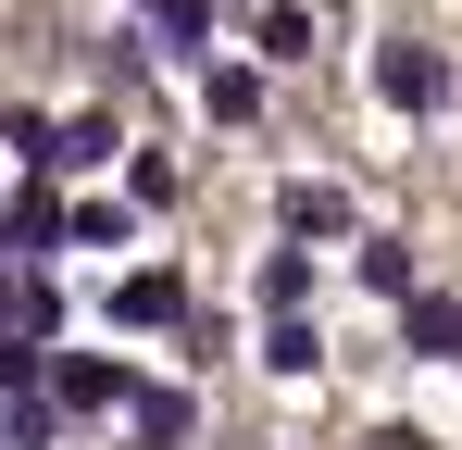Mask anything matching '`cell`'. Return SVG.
Segmentation results:
<instances>
[{
	"instance_id": "obj_1",
	"label": "cell",
	"mask_w": 462,
	"mask_h": 450,
	"mask_svg": "<svg viewBox=\"0 0 462 450\" xmlns=\"http://www.w3.org/2000/svg\"><path fill=\"white\" fill-rule=\"evenodd\" d=\"M363 75H375V100L400 126H438V113H450V51H438V38H387Z\"/></svg>"
},
{
	"instance_id": "obj_2",
	"label": "cell",
	"mask_w": 462,
	"mask_h": 450,
	"mask_svg": "<svg viewBox=\"0 0 462 450\" xmlns=\"http://www.w3.org/2000/svg\"><path fill=\"white\" fill-rule=\"evenodd\" d=\"M100 313H113V338H188V263H175V250H162V263H125Z\"/></svg>"
},
{
	"instance_id": "obj_3",
	"label": "cell",
	"mask_w": 462,
	"mask_h": 450,
	"mask_svg": "<svg viewBox=\"0 0 462 450\" xmlns=\"http://www.w3.org/2000/svg\"><path fill=\"white\" fill-rule=\"evenodd\" d=\"M51 400H63V426L76 413H138V363L125 351H51Z\"/></svg>"
},
{
	"instance_id": "obj_4",
	"label": "cell",
	"mask_w": 462,
	"mask_h": 450,
	"mask_svg": "<svg viewBox=\"0 0 462 450\" xmlns=\"http://www.w3.org/2000/svg\"><path fill=\"white\" fill-rule=\"evenodd\" d=\"M275 238H300V250L363 238V201H350V188H325V175H288V188H275Z\"/></svg>"
},
{
	"instance_id": "obj_5",
	"label": "cell",
	"mask_w": 462,
	"mask_h": 450,
	"mask_svg": "<svg viewBox=\"0 0 462 450\" xmlns=\"http://www.w3.org/2000/svg\"><path fill=\"white\" fill-rule=\"evenodd\" d=\"M250 325H263L250 363L275 375V388H312V375H325V325H312V313H250Z\"/></svg>"
},
{
	"instance_id": "obj_6",
	"label": "cell",
	"mask_w": 462,
	"mask_h": 450,
	"mask_svg": "<svg viewBox=\"0 0 462 450\" xmlns=\"http://www.w3.org/2000/svg\"><path fill=\"white\" fill-rule=\"evenodd\" d=\"M237 38H250V63H263V75H275V63H312V0H250Z\"/></svg>"
},
{
	"instance_id": "obj_7",
	"label": "cell",
	"mask_w": 462,
	"mask_h": 450,
	"mask_svg": "<svg viewBox=\"0 0 462 450\" xmlns=\"http://www.w3.org/2000/svg\"><path fill=\"white\" fill-rule=\"evenodd\" d=\"M250 313H312V250L300 238H263L250 250Z\"/></svg>"
},
{
	"instance_id": "obj_8",
	"label": "cell",
	"mask_w": 462,
	"mask_h": 450,
	"mask_svg": "<svg viewBox=\"0 0 462 450\" xmlns=\"http://www.w3.org/2000/svg\"><path fill=\"white\" fill-rule=\"evenodd\" d=\"M400 351L412 363H462V288H412L400 300Z\"/></svg>"
},
{
	"instance_id": "obj_9",
	"label": "cell",
	"mask_w": 462,
	"mask_h": 450,
	"mask_svg": "<svg viewBox=\"0 0 462 450\" xmlns=\"http://www.w3.org/2000/svg\"><path fill=\"white\" fill-rule=\"evenodd\" d=\"M200 438V400L188 388H138V413H125V450H188Z\"/></svg>"
},
{
	"instance_id": "obj_10",
	"label": "cell",
	"mask_w": 462,
	"mask_h": 450,
	"mask_svg": "<svg viewBox=\"0 0 462 450\" xmlns=\"http://www.w3.org/2000/svg\"><path fill=\"white\" fill-rule=\"evenodd\" d=\"M350 288L363 300H412L425 276H412V238H350Z\"/></svg>"
},
{
	"instance_id": "obj_11",
	"label": "cell",
	"mask_w": 462,
	"mask_h": 450,
	"mask_svg": "<svg viewBox=\"0 0 462 450\" xmlns=\"http://www.w3.org/2000/svg\"><path fill=\"white\" fill-rule=\"evenodd\" d=\"M200 113H213L226 138H237V126H263V63H250V51H237V63H213V75H200Z\"/></svg>"
},
{
	"instance_id": "obj_12",
	"label": "cell",
	"mask_w": 462,
	"mask_h": 450,
	"mask_svg": "<svg viewBox=\"0 0 462 450\" xmlns=\"http://www.w3.org/2000/svg\"><path fill=\"white\" fill-rule=\"evenodd\" d=\"M213 13H226V0H138V25H151V38L175 51V63H200V38H213Z\"/></svg>"
},
{
	"instance_id": "obj_13",
	"label": "cell",
	"mask_w": 462,
	"mask_h": 450,
	"mask_svg": "<svg viewBox=\"0 0 462 450\" xmlns=\"http://www.w3.org/2000/svg\"><path fill=\"white\" fill-rule=\"evenodd\" d=\"M138 238V201H63V250H125Z\"/></svg>"
},
{
	"instance_id": "obj_14",
	"label": "cell",
	"mask_w": 462,
	"mask_h": 450,
	"mask_svg": "<svg viewBox=\"0 0 462 450\" xmlns=\"http://www.w3.org/2000/svg\"><path fill=\"white\" fill-rule=\"evenodd\" d=\"M113 113H63V175H100V163H113Z\"/></svg>"
},
{
	"instance_id": "obj_15",
	"label": "cell",
	"mask_w": 462,
	"mask_h": 450,
	"mask_svg": "<svg viewBox=\"0 0 462 450\" xmlns=\"http://www.w3.org/2000/svg\"><path fill=\"white\" fill-rule=\"evenodd\" d=\"M175 188H188V175H175L162 150H125V201H138V213H175Z\"/></svg>"
},
{
	"instance_id": "obj_16",
	"label": "cell",
	"mask_w": 462,
	"mask_h": 450,
	"mask_svg": "<svg viewBox=\"0 0 462 450\" xmlns=\"http://www.w3.org/2000/svg\"><path fill=\"white\" fill-rule=\"evenodd\" d=\"M363 450H438V426H412V413H387V426H363Z\"/></svg>"
},
{
	"instance_id": "obj_17",
	"label": "cell",
	"mask_w": 462,
	"mask_h": 450,
	"mask_svg": "<svg viewBox=\"0 0 462 450\" xmlns=\"http://www.w3.org/2000/svg\"><path fill=\"white\" fill-rule=\"evenodd\" d=\"M0 351H13V288H0Z\"/></svg>"
},
{
	"instance_id": "obj_18",
	"label": "cell",
	"mask_w": 462,
	"mask_h": 450,
	"mask_svg": "<svg viewBox=\"0 0 462 450\" xmlns=\"http://www.w3.org/2000/svg\"><path fill=\"white\" fill-rule=\"evenodd\" d=\"M237 13H250V0H237Z\"/></svg>"
}]
</instances>
